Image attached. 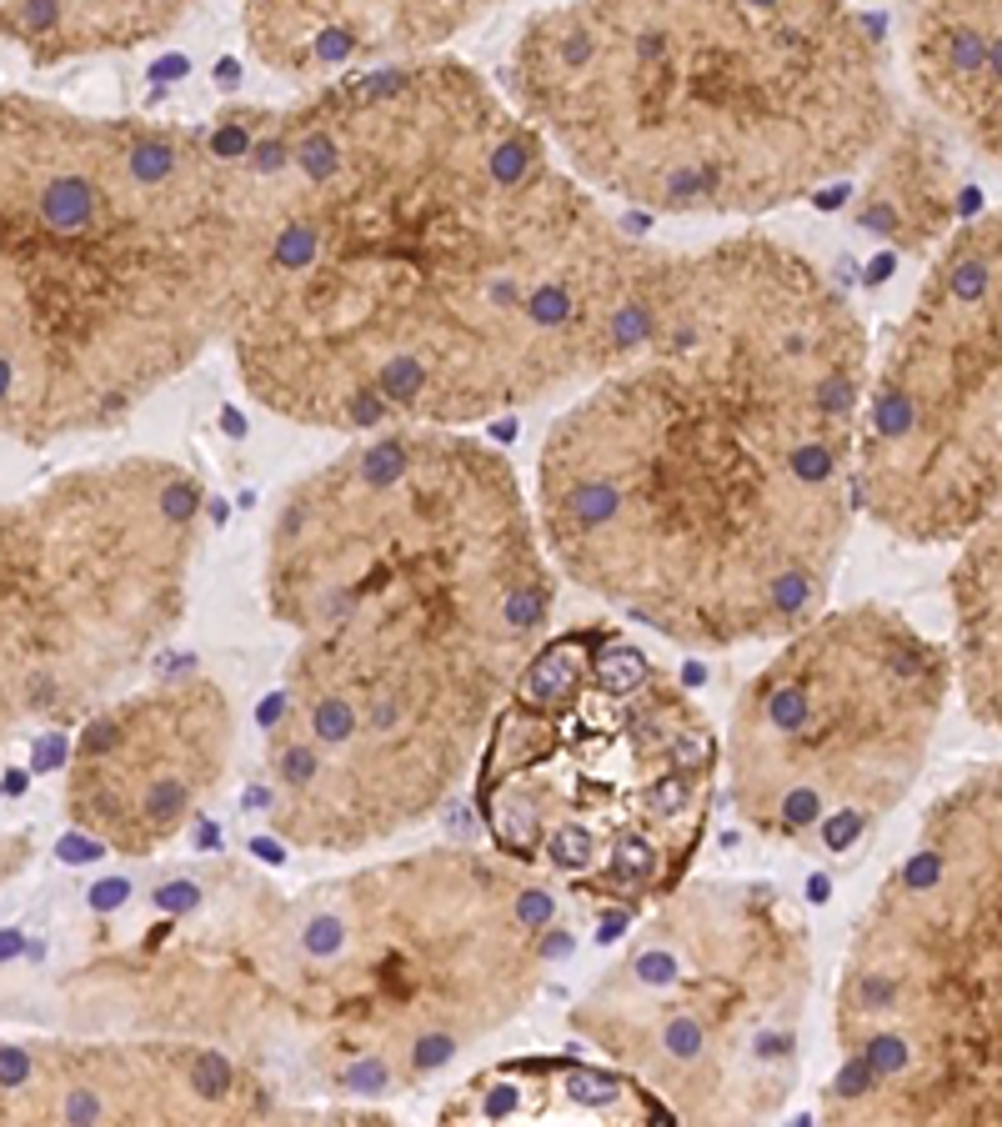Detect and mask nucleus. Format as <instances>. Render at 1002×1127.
Masks as SVG:
<instances>
[{
    "mask_svg": "<svg viewBox=\"0 0 1002 1127\" xmlns=\"http://www.w3.org/2000/svg\"><path fill=\"white\" fill-rule=\"evenodd\" d=\"M216 121L246 191L226 351L296 427L471 431L572 396L667 261L452 51Z\"/></svg>",
    "mask_w": 1002,
    "mask_h": 1127,
    "instance_id": "obj_1",
    "label": "nucleus"
},
{
    "mask_svg": "<svg viewBox=\"0 0 1002 1127\" xmlns=\"http://www.w3.org/2000/svg\"><path fill=\"white\" fill-rule=\"evenodd\" d=\"M873 341L808 251L667 246L622 351L551 416L532 506L557 577L687 651L777 642L833 602Z\"/></svg>",
    "mask_w": 1002,
    "mask_h": 1127,
    "instance_id": "obj_2",
    "label": "nucleus"
},
{
    "mask_svg": "<svg viewBox=\"0 0 1002 1127\" xmlns=\"http://www.w3.org/2000/svg\"><path fill=\"white\" fill-rule=\"evenodd\" d=\"M291 636L261 822L296 852L396 843L456 797L557 622V567L507 456L446 427L346 436L281 492L261 552Z\"/></svg>",
    "mask_w": 1002,
    "mask_h": 1127,
    "instance_id": "obj_3",
    "label": "nucleus"
},
{
    "mask_svg": "<svg viewBox=\"0 0 1002 1127\" xmlns=\"http://www.w3.org/2000/svg\"><path fill=\"white\" fill-rule=\"evenodd\" d=\"M502 91L582 186L667 220L812 201L902 126L852 0H561L521 21Z\"/></svg>",
    "mask_w": 1002,
    "mask_h": 1127,
    "instance_id": "obj_4",
    "label": "nucleus"
},
{
    "mask_svg": "<svg viewBox=\"0 0 1002 1127\" xmlns=\"http://www.w3.org/2000/svg\"><path fill=\"white\" fill-rule=\"evenodd\" d=\"M246 191L226 126L0 96V431H111L226 346Z\"/></svg>",
    "mask_w": 1002,
    "mask_h": 1127,
    "instance_id": "obj_5",
    "label": "nucleus"
},
{
    "mask_svg": "<svg viewBox=\"0 0 1002 1127\" xmlns=\"http://www.w3.org/2000/svg\"><path fill=\"white\" fill-rule=\"evenodd\" d=\"M572 947L567 897L496 847L436 843L291 892L296 1042L312 1123H391L502 1037Z\"/></svg>",
    "mask_w": 1002,
    "mask_h": 1127,
    "instance_id": "obj_6",
    "label": "nucleus"
},
{
    "mask_svg": "<svg viewBox=\"0 0 1002 1127\" xmlns=\"http://www.w3.org/2000/svg\"><path fill=\"white\" fill-rule=\"evenodd\" d=\"M486 847L586 912L637 917L692 877L722 792V737L642 642L551 632L471 767Z\"/></svg>",
    "mask_w": 1002,
    "mask_h": 1127,
    "instance_id": "obj_7",
    "label": "nucleus"
},
{
    "mask_svg": "<svg viewBox=\"0 0 1002 1127\" xmlns=\"http://www.w3.org/2000/svg\"><path fill=\"white\" fill-rule=\"evenodd\" d=\"M833 1127H1002V762L957 777L852 922L833 987Z\"/></svg>",
    "mask_w": 1002,
    "mask_h": 1127,
    "instance_id": "obj_8",
    "label": "nucleus"
},
{
    "mask_svg": "<svg viewBox=\"0 0 1002 1127\" xmlns=\"http://www.w3.org/2000/svg\"><path fill=\"white\" fill-rule=\"evenodd\" d=\"M812 987V927L792 897L692 872L637 912L567 1027L662 1102L667 1123H768L802 1088Z\"/></svg>",
    "mask_w": 1002,
    "mask_h": 1127,
    "instance_id": "obj_9",
    "label": "nucleus"
},
{
    "mask_svg": "<svg viewBox=\"0 0 1002 1127\" xmlns=\"http://www.w3.org/2000/svg\"><path fill=\"white\" fill-rule=\"evenodd\" d=\"M201 527L206 481L170 456L0 502V742L121 697L191 611Z\"/></svg>",
    "mask_w": 1002,
    "mask_h": 1127,
    "instance_id": "obj_10",
    "label": "nucleus"
},
{
    "mask_svg": "<svg viewBox=\"0 0 1002 1127\" xmlns=\"http://www.w3.org/2000/svg\"><path fill=\"white\" fill-rule=\"evenodd\" d=\"M952 692L948 642L898 607H822L732 701V812L772 847L852 857L923 782Z\"/></svg>",
    "mask_w": 1002,
    "mask_h": 1127,
    "instance_id": "obj_11",
    "label": "nucleus"
},
{
    "mask_svg": "<svg viewBox=\"0 0 1002 1127\" xmlns=\"http://www.w3.org/2000/svg\"><path fill=\"white\" fill-rule=\"evenodd\" d=\"M91 942L61 972L55 1017L80 1033L226 1048L287 1088L291 892L251 862H161L86 897Z\"/></svg>",
    "mask_w": 1002,
    "mask_h": 1127,
    "instance_id": "obj_12",
    "label": "nucleus"
},
{
    "mask_svg": "<svg viewBox=\"0 0 1002 1127\" xmlns=\"http://www.w3.org/2000/svg\"><path fill=\"white\" fill-rule=\"evenodd\" d=\"M1002 506V206L948 231L873 356L858 511L908 546H957Z\"/></svg>",
    "mask_w": 1002,
    "mask_h": 1127,
    "instance_id": "obj_13",
    "label": "nucleus"
},
{
    "mask_svg": "<svg viewBox=\"0 0 1002 1127\" xmlns=\"http://www.w3.org/2000/svg\"><path fill=\"white\" fill-rule=\"evenodd\" d=\"M241 717L206 672L161 676L96 707L65 772V812L86 837L151 862L201 822L231 782Z\"/></svg>",
    "mask_w": 1002,
    "mask_h": 1127,
    "instance_id": "obj_14",
    "label": "nucleus"
},
{
    "mask_svg": "<svg viewBox=\"0 0 1002 1127\" xmlns=\"http://www.w3.org/2000/svg\"><path fill=\"white\" fill-rule=\"evenodd\" d=\"M0 1123H312L266 1067L176 1037H0Z\"/></svg>",
    "mask_w": 1002,
    "mask_h": 1127,
    "instance_id": "obj_15",
    "label": "nucleus"
},
{
    "mask_svg": "<svg viewBox=\"0 0 1002 1127\" xmlns=\"http://www.w3.org/2000/svg\"><path fill=\"white\" fill-rule=\"evenodd\" d=\"M511 0H241V40L251 61L281 80H321L371 65L446 55Z\"/></svg>",
    "mask_w": 1002,
    "mask_h": 1127,
    "instance_id": "obj_16",
    "label": "nucleus"
},
{
    "mask_svg": "<svg viewBox=\"0 0 1002 1127\" xmlns=\"http://www.w3.org/2000/svg\"><path fill=\"white\" fill-rule=\"evenodd\" d=\"M908 71L933 121L1002 166V0H917Z\"/></svg>",
    "mask_w": 1002,
    "mask_h": 1127,
    "instance_id": "obj_17",
    "label": "nucleus"
},
{
    "mask_svg": "<svg viewBox=\"0 0 1002 1127\" xmlns=\"http://www.w3.org/2000/svg\"><path fill=\"white\" fill-rule=\"evenodd\" d=\"M948 596L957 697L977 726L1002 732V506L957 542Z\"/></svg>",
    "mask_w": 1002,
    "mask_h": 1127,
    "instance_id": "obj_18",
    "label": "nucleus"
},
{
    "mask_svg": "<svg viewBox=\"0 0 1002 1127\" xmlns=\"http://www.w3.org/2000/svg\"><path fill=\"white\" fill-rule=\"evenodd\" d=\"M201 0H5L0 21L36 55L105 51L176 30Z\"/></svg>",
    "mask_w": 1002,
    "mask_h": 1127,
    "instance_id": "obj_19",
    "label": "nucleus"
},
{
    "mask_svg": "<svg viewBox=\"0 0 1002 1127\" xmlns=\"http://www.w3.org/2000/svg\"><path fill=\"white\" fill-rule=\"evenodd\" d=\"M873 181L862 195V220L883 236L923 246L948 226V161L933 151L927 130L898 126L873 156Z\"/></svg>",
    "mask_w": 1002,
    "mask_h": 1127,
    "instance_id": "obj_20",
    "label": "nucleus"
}]
</instances>
